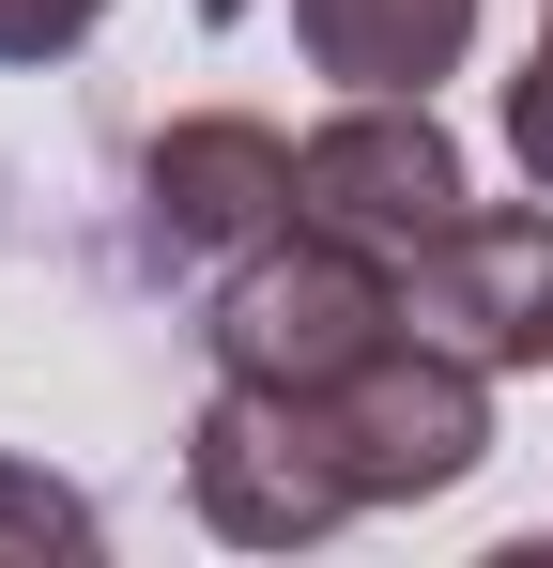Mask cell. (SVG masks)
Returning a JSON list of instances; mask_svg holds the SVG:
<instances>
[{
  "label": "cell",
  "mask_w": 553,
  "mask_h": 568,
  "mask_svg": "<svg viewBox=\"0 0 553 568\" xmlns=\"http://www.w3.org/2000/svg\"><path fill=\"white\" fill-rule=\"evenodd\" d=\"M200 16H247V0H200Z\"/></svg>",
  "instance_id": "obj_10"
},
{
  "label": "cell",
  "mask_w": 553,
  "mask_h": 568,
  "mask_svg": "<svg viewBox=\"0 0 553 568\" xmlns=\"http://www.w3.org/2000/svg\"><path fill=\"white\" fill-rule=\"evenodd\" d=\"M292 47L339 93H431L476 47V0H292Z\"/></svg>",
  "instance_id": "obj_6"
},
{
  "label": "cell",
  "mask_w": 553,
  "mask_h": 568,
  "mask_svg": "<svg viewBox=\"0 0 553 568\" xmlns=\"http://www.w3.org/2000/svg\"><path fill=\"white\" fill-rule=\"evenodd\" d=\"M108 31V0H0V62H78Z\"/></svg>",
  "instance_id": "obj_9"
},
{
  "label": "cell",
  "mask_w": 553,
  "mask_h": 568,
  "mask_svg": "<svg viewBox=\"0 0 553 568\" xmlns=\"http://www.w3.org/2000/svg\"><path fill=\"white\" fill-rule=\"evenodd\" d=\"M108 554V523H92V491H62V476L0 462V568H92Z\"/></svg>",
  "instance_id": "obj_7"
},
{
  "label": "cell",
  "mask_w": 553,
  "mask_h": 568,
  "mask_svg": "<svg viewBox=\"0 0 553 568\" xmlns=\"http://www.w3.org/2000/svg\"><path fill=\"white\" fill-rule=\"evenodd\" d=\"M308 215V185H292V139H276L262 108H184L170 139L139 154V262L154 277H231V262H262L276 231Z\"/></svg>",
  "instance_id": "obj_3"
},
{
  "label": "cell",
  "mask_w": 553,
  "mask_h": 568,
  "mask_svg": "<svg viewBox=\"0 0 553 568\" xmlns=\"http://www.w3.org/2000/svg\"><path fill=\"white\" fill-rule=\"evenodd\" d=\"M384 338H415V307H400V262L384 246H354V231H276L262 262H231L215 277V307H200V354H215V384H339L369 369Z\"/></svg>",
  "instance_id": "obj_2"
},
{
  "label": "cell",
  "mask_w": 553,
  "mask_h": 568,
  "mask_svg": "<svg viewBox=\"0 0 553 568\" xmlns=\"http://www.w3.org/2000/svg\"><path fill=\"white\" fill-rule=\"evenodd\" d=\"M507 154H523V185L553 200V0H539V47H523V78H507Z\"/></svg>",
  "instance_id": "obj_8"
},
{
  "label": "cell",
  "mask_w": 553,
  "mask_h": 568,
  "mask_svg": "<svg viewBox=\"0 0 553 568\" xmlns=\"http://www.w3.org/2000/svg\"><path fill=\"white\" fill-rule=\"evenodd\" d=\"M400 307L415 338H446L476 369H539V323H553V215H446L415 262H400Z\"/></svg>",
  "instance_id": "obj_5"
},
{
  "label": "cell",
  "mask_w": 553,
  "mask_h": 568,
  "mask_svg": "<svg viewBox=\"0 0 553 568\" xmlns=\"http://www.w3.org/2000/svg\"><path fill=\"white\" fill-rule=\"evenodd\" d=\"M292 185H308V231H354L384 262H415L446 215H476L461 200V139L431 123V93H354L339 123H308Z\"/></svg>",
  "instance_id": "obj_4"
},
{
  "label": "cell",
  "mask_w": 553,
  "mask_h": 568,
  "mask_svg": "<svg viewBox=\"0 0 553 568\" xmlns=\"http://www.w3.org/2000/svg\"><path fill=\"white\" fill-rule=\"evenodd\" d=\"M539 369H553V323H539Z\"/></svg>",
  "instance_id": "obj_11"
},
{
  "label": "cell",
  "mask_w": 553,
  "mask_h": 568,
  "mask_svg": "<svg viewBox=\"0 0 553 568\" xmlns=\"http://www.w3.org/2000/svg\"><path fill=\"white\" fill-rule=\"evenodd\" d=\"M492 462V369L446 338H384L339 384H215L184 430V491L215 538L308 554L369 507H431Z\"/></svg>",
  "instance_id": "obj_1"
}]
</instances>
